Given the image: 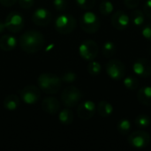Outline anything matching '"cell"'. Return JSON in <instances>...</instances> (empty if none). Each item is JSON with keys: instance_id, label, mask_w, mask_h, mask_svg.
Wrapping results in <instances>:
<instances>
[{"instance_id": "cell-1", "label": "cell", "mask_w": 151, "mask_h": 151, "mask_svg": "<svg viewBox=\"0 0 151 151\" xmlns=\"http://www.w3.org/2000/svg\"><path fill=\"white\" fill-rule=\"evenodd\" d=\"M19 42L23 51L33 54L40 51L43 48L45 38L41 32L37 30H29L21 35Z\"/></svg>"}, {"instance_id": "cell-2", "label": "cell", "mask_w": 151, "mask_h": 151, "mask_svg": "<svg viewBox=\"0 0 151 151\" xmlns=\"http://www.w3.org/2000/svg\"><path fill=\"white\" fill-rule=\"evenodd\" d=\"M39 88L46 94L57 93L62 86V80L58 76L50 73H44L39 75L37 79Z\"/></svg>"}, {"instance_id": "cell-3", "label": "cell", "mask_w": 151, "mask_h": 151, "mask_svg": "<svg viewBox=\"0 0 151 151\" xmlns=\"http://www.w3.org/2000/svg\"><path fill=\"white\" fill-rule=\"evenodd\" d=\"M80 26L87 34H95L100 28V19L97 15L92 12H86L80 19Z\"/></svg>"}, {"instance_id": "cell-4", "label": "cell", "mask_w": 151, "mask_h": 151, "mask_svg": "<svg viewBox=\"0 0 151 151\" xmlns=\"http://www.w3.org/2000/svg\"><path fill=\"white\" fill-rule=\"evenodd\" d=\"M77 27L75 18L70 14H62L55 20V28L58 33L61 35L71 34Z\"/></svg>"}, {"instance_id": "cell-5", "label": "cell", "mask_w": 151, "mask_h": 151, "mask_svg": "<svg viewBox=\"0 0 151 151\" xmlns=\"http://www.w3.org/2000/svg\"><path fill=\"white\" fill-rule=\"evenodd\" d=\"M81 97L82 94L81 90L76 87L71 86L65 88L63 90L61 94V102L65 106L71 108L76 106L80 103Z\"/></svg>"}, {"instance_id": "cell-6", "label": "cell", "mask_w": 151, "mask_h": 151, "mask_svg": "<svg viewBox=\"0 0 151 151\" xmlns=\"http://www.w3.org/2000/svg\"><path fill=\"white\" fill-rule=\"evenodd\" d=\"M126 65L119 59H111L106 64V73L114 81L122 80L126 75Z\"/></svg>"}, {"instance_id": "cell-7", "label": "cell", "mask_w": 151, "mask_h": 151, "mask_svg": "<svg viewBox=\"0 0 151 151\" xmlns=\"http://www.w3.org/2000/svg\"><path fill=\"white\" fill-rule=\"evenodd\" d=\"M99 48L97 43L93 40H85L79 47L80 56L87 61L94 60L98 55Z\"/></svg>"}, {"instance_id": "cell-8", "label": "cell", "mask_w": 151, "mask_h": 151, "mask_svg": "<svg viewBox=\"0 0 151 151\" xmlns=\"http://www.w3.org/2000/svg\"><path fill=\"white\" fill-rule=\"evenodd\" d=\"M127 142L135 149H145L150 143V135L146 131H134L129 135Z\"/></svg>"}, {"instance_id": "cell-9", "label": "cell", "mask_w": 151, "mask_h": 151, "mask_svg": "<svg viewBox=\"0 0 151 151\" xmlns=\"http://www.w3.org/2000/svg\"><path fill=\"white\" fill-rule=\"evenodd\" d=\"M4 25L7 30L12 33H18L24 27V19L22 14L18 12H10L4 19Z\"/></svg>"}, {"instance_id": "cell-10", "label": "cell", "mask_w": 151, "mask_h": 151, "mask_svg": "<svg viewBox=\"0 0 151 151\" xmlns=\"http://www.w3.org/2000/svg\"><path fill=\"white\" fill-rule=\"evenodd\" d=\"M19 95L21 100L25 104H35L39 101L41 97V90L34 85H28L19 91Z\"/></svg>"}, {"instance_id": "cell-11", "label": "cell", "mask_w": 151, "mask_h": 151, "mask_svg": "<svg viewBox=\"0 0 151 151\" xmlns=\"http://www.w3.org/2000/svg\"><path fill=\"white\" fill-rule=\"evenodd\" d=\"M96 111V107L94 102L87 100L79 104L77 109V114L81 119L88 120L95 115Z\"/></svg>"}, {"instance_id": "cell-12", "label": "cell", "mask_w": 151, "mask_h": 151, "mask_svg": "<svg viewBox=\"0 0 151 151\" xmlns=\"http://www.w3.org/2000/svg\"><path fill=\"white\" fill-rule=\"evenodd\" d=\"M134 73L142 78L151 76V61L147 58H139L133 65Z\"/></svg>"}, {"instance_id": "cell-13", "label": "cell", "mask_w": 151, "mask_h": 151, "mask_svg": "<svg viewBox=\"0 0 151 151\" xmlns=\"http://www.w3.org/2000/svg\"><path fill=\"white\" fill-rule=\"evenodd\" d=\"M112 27L117 30H125L130 23V17L123 11H117L111 18Z\"/></svg>"}, {"instance_id": "cell-14", "label": "cell", "mask_w": 151, "mask_h": 151, "mask_svg": "<svg viewBox=\"0 0 151 151\" xmlns=\"http://www.w3.org/2000/svg\"><path fill=\"white\" fill-rule=\"evenodd\" d=\"M51 13L45 8H38L36 9L32 15L33 22L39 27L47 26L51 21Z\"/></svg>"}, {"instance_id": "cell-15", "label": "cell", "mask_w": 151, "mask_h": 151, "mask_svg": "<svg viewBox=\"0 0 151 151\" xmlns=\"http://www.w3.org/2000/svg\"><path fill=\"white\" fill-rule=\"evenodd\" d=\"M42 109L48 114L54 115L58 113L60 110V103L55 97H46L42 102Z\"/></svg>"}, {"instance_id": "cell-16", "label": "cell", "mask_w": 151, "mask_h": 151, "mask_svg": "<svg viewBox=\"0 0 151 151\" xmlns=\"http://www.w3.org/2000/svg\"><path fill=\"white\" fill-rule=\"evenodd\" d=\"M17 40L11 35H4L0 38V49L4 51H11L15 49Z\"/></svg>"}, {"instance_id": "cell-17", "label": "cell", "mask_w": 151, "mask_h": 151, "mask_svg": "<svg viewBox=\"0 0 151 151\" xmlns=\"http://www.w3.org/2000/svg\"><path fill=\"white\" fill-rule=\"evenodd\" d=\"M137 99L140 102V104L151 106V87L150 86H145L142 88H140L137 93Z\"/></svg>"}, {"instance_id": "cell-18", "label": "cell", "mask_w": 151, "mask_h": 151, "mask_svg": "<svg viewBox=\"0 0 151 151\" xmlns=\"http://www.w3.org/2000/svg\"><path fill=\"white\" fill-rule=\"evenodd\" d=\"M3 104L4 109H6L7 111H15L19 108L20 104V99L18 96L11 94L4 98Z\"/></svg>"}, {"instance_id": "cell-19", "label": "cell", "mask_w": 151, "mask_h": 151, "mask_svg": "<svg viewBox=\"0 0 151 151\" xmlns=\"http://www.w3.org/2000/svg\"><path fill=\"white\" fill-rule=\"evenodd\" d=\"M98 114L103 118H108L110 117L113 112V107L112 105L108 103L107 101H101L98 103L96 107Z\"/></svg>"}, {"instance_id": "cell-20", "label": "cell", "mask_w": 151, "mask_h": 151, "mask_svg": "<svg viewBox=\"0 0 151 151\" xmlns=\"http://www.w3.org/2000/svg\"><path fill=\"white\" fill-rule=\"evenodd\" d=\"M130 21L136 27H141L145 21V13L141 10H134L131 12Z\"/></svg>"}, {"instance_id": "cell-21", "label": "cell", "mask_w": 151, "mask_h": 151, "mask_svg": "<svg viewBox=\"0 0 151 151\" xmlns=\"http://www.w3.org/2000/svg\"><path fill=\"white\" fill-rule=\"evenodd\" d=\"M73 119H74L73 113L70 109H64L58 114V119L60 123L65 126L71 125L73 121Z\"/></svg>"}, {"instance_id": "cell-22", "label": "cell", "mask_w": 151, "mask_h": 151, "mask_svg": "<svg viewBox=\"0 0 151 151\" xmlns=\"http://www.w3.org/2000/svg\"><path fill=\"white\" fill-rule=\"evenodd\" d=\"M116 50H117V47H116L115 43L111 42V41H108V42H104L103 47H102L103 55L107 58H111L115 54Z\"/></svg>"}, {"instance_id": "cell-23", "label": "cell", "mask_w": 151, "mask_h": 151, "mask_svg": "<svg viewBox=\"0 0 151 151\" xmlns=\"http://www.w3.org/2000/svg\"><path fill=\"white\" fill-rule=\"evenodd\" d=\"M117 128L118 131L120 134L122 135H127V134H129V132L131 131L132 128V125L131 122L127 119H120L118 124H117Z\"/></svg>"}, {"instance_id": "cell-24", "label": "cell", "mask_w": 151, "mask_h": 151, "mask_svg": "<svg viewBox=\"0 0 151 151\" xmlns=\"http://www.w3.org/2000/svg\"><path fill=\"white\" fill-rule=\"evenodd\" d=\"M150 118L148 115H145V114L138 115L136 117V119H135V125H136L137 127H139L141 129L148 127L150 125Z\"/></svg>"}, {"instance_id": "cell-25", "label": "cell", "mask_w": 151, "mask_h": 151, "mask_svg": "<svg viewBox=\"0 0 151 151\" xmlns=\"http://www.w3.org/2000/svg\"><path fill=\"white\" fill-rule=\"evenodd\" d=\"M123 84L126 87V88L129 90H136L139 88V81L136 78L133 76H127L124 79Z\"/></svg>"}, {"instance_id": "cell-26", "label": "cell", "mask_w": 151, "mask_h": 151, "mask_svg": "<svg viewBox=\"0 0 151 151\" xmlns=\"http://www.w3.org/2000/svg\"><path fill=\"white\" fill-rule=\"evenodd\" d=\"M101 70H102L101 64L98 63V62H96V61L91 60L89 62V64L88 65V72L92 76L98 75L101 73Z\"/></svg>"}, {"instance_id": "cell-27", "label": "cell", "mask_w": 151, "mask_h": 151, "mask_svg": "<svg viewBox=\"0 0 151 151\" xmlns=\"http://www.w3.org/2000/svg\"><path fill=\"white\" fill-rule=\"evenodd\" d=\"M113 10H114V6L112 3L110 1H104L99 5V12L105 16L111 14L113 12Z\"/></svg>"}, {"instance_id": "cell-28", "label": "cell", "mask_w": 151, "mask_h": 151, "mask_svg": "<svg viewBox=\"0 0 151 151\" xmlns=\"http://www.w3.org/2000/svg\"><path fill=\"white\" fill-rule=\"evenodd\" d=\"M78 6L83 10H90L96 4V0H76Z\"/></svg>"}, {"instance_id": "cell-29", "label": "cell", "mask_w": 151, "mask_h": 151, "mask_svg": "<svg viewBox=\"0 0 151 151\" xmlns=\"http://www.w3.org/2000/svg\"><path fill=\"white\" fill-rule=\"evenodd\" d=\"M76 79H77V75L73 72H66V73H63V75L61 76L62 81H64L65 83L74 82L76 81Z\"/></svg>"}, {"instance_id": "cell-30", "label": "cell", "mask_w": 151, "mask_h": 151, "mask_svg": "<svg viewBox=\"0 0 151 151\" xmlns=\"http://www.w3.org/2000/svg\"><path fill=\"white\" fill-rule=\"evenodd\" d=\"M53 5L57 11L62 12L67 8V1L66 0H53Z\"/></svg>"}, {"instance_id": "cell-31", "label": "cell", "mask_w": 151, "mask_h": 151, "mask_svg": "<svg viewBox=\"0 0 151 151\" xmlns=\"http://www.w3.org/2000/svg\"><path fill=\"white\" fill-rule=\"evenodd\" d=\"M142 34L145 39L151 42V23L146 24L142 30Z\"/></svg>"}, {"instance_id": "cell-32", "label": "cell", "mask_w": 151, "mask_h": 151, "mask_svg": "<svg viewBox=\"0 0 151 151\" xmlns=\"http://www.w3.org/2000/svg\"><path fill=\"white\" fill-rule=\"evenodd\" d=\"M18 2L19 5L23 9H29L35 4V0H18Z\"/></svg>"}, {"instance_id": "cell-33", "label": "cell", "mask_w": 151, "mask_h": 151, "mask_svg": "<svg viewBox=\"0 0 151 151\" xmlns=\"http://www.w3.org/2000/svg\"><path fill=\"white\" fill-rule=\"evenodd\" d=\"M140 0H124L125 5L129 9H135L139 5Z\"/></svg>"}, {"instance_id": "cell-34", "label": "cell", "mask_w": 151, "mask_h": 151, "mask_svg": "<svg viewBox=\"0 0 151 151\" xmlns=\"http://www.w3.org/2000/svg\"><path fill=\"white\" fill-rule=\"evenodd\" d=\"M143 12L147 17L151 19V0H147L143 4Z\"/></svg>"}, {"instance_id": "cell-35", "label": "cell", "mask_w": 151, "mask_h": 151, "mask_svg": "<svg viewBox=\"0 0 151 151\" xmlns=\"http://www.w3.org/2000/svg\"><path fill=\"white\" fill-rule=\"evenodd\" d=\"M17 0H0V4L4 7H11L15 4Z\"/></svg>"}, {"instance_id": "cell-36", "label": "cell", "mask_w": 151, "mask_h": 151, "mask_svg": "<svg viewBox=\"0 0 151 151\" xmlns=\"http://www.w3.org/2000/svg\"><path fill=\"white\" fill-rule=\"evenodd\" d=\"M6 29L5 27V25H4V22H2L0 21V34H2L4 30Z\"/></svg>"}, {"instance_id": "cell-37", "label": "cell", "mask_w": 151, "mask_h": 151, "mask_svg": "<svg viewBox=\"0 0 151 151\" xmlns=\"http://www.w3.org/2000/svg\"><path fill=\"white\" fill-rule=\"evenodd\" d=\"M150 55H151V48H150Z\"/></svg>"}]
</instances>
